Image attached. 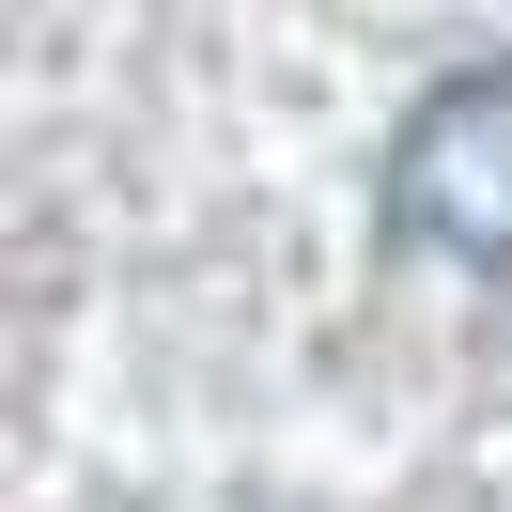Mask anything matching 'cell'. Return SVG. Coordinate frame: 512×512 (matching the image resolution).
<instances>
[{
  "label": "cell",
  "instance_id": "obj_1",
  "mask_svg": "<svg viewBox=\"0 0 512 512\" xmlns=\"http://www.w3.org/2000/svg\"><path fill=\"white\" fill-rule=\"evenodd\" d=\"M388 218L450 264H512V63H466L388 140Z\"/></svg>",
  "mask_w": 512,
  "mask_h": 512
}]
</instances>
